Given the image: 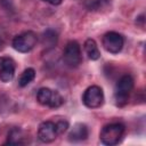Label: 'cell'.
Returning a JSON list of instances; mask_svg holds the SVG:
<instances>
[{"label": "cell", "mask_w": 146, "mask_h": 146, "mask_svg": "<svg viewBox=\"0 0 146 146\" xmlns=\"http://www.w3.org/2000/svg\"><path fill=\"white\" fill-rule=\"evenodd\" d=\"M63 59L68 67H76L81 64V49L76 41H70L66 44L63 54Z\"/></svg>", "instance_id": "cell-6"}, {"label": "cell", "mask_w": 146, "mask_h": 146, "mask_svg": "<svg viewBox=\"0 0 146 146\" xmlns=\"http://www.w3.org/2000/svg\"><path fill=\"white\" fill-rule=\"evenodd\" d=\"M0 5H1L5 9L13 8V1H11V0H0Z\"/></svg>", "instance_id": "cell-17"}, {"label": "cell", "mask_w": 146, "mask_h": 146, "mask_svg": "<svg viewBox=\"0 0 146 146\" xmlns=\"http://www.w3.org/2000/svg\"><path fill=\"white\" fill-rule=\"evenodd\" d=\"M88 128L86 124L83 123H76L73 125V128L71 129L70 133H68V140L70 141H81L87 139L88 137Z\"/></svg>", "instance_id": "cell-10"}, {"label": "cell", "mask_w": 146, "mask_h": 146, "mask_svg": "<svg viewBox=\"0 0 146 146\" xmlns=\"http://www.w3.org/2000/svg\"><path fill=\"white\" fill-rule=\"evenodd\" d=\"M83 46H84V51H86L87 56L91 60H97L100 57V51H99L98 46L94 39H87L84 41Z\"/></svg>", "instance_id": "cell-11"}, {"label": "cell", "mask_w": 146, "mask_h": 146, "mask_svg": "<svg viewBox=\"0 0 146 146\" xmlns=\"http://www.w3.org/2000/svg\"><path fill=\"white\" fill-rule=\"evenodd\" d=\"M56 123L52 121H44L39 125L38 129V138L42 143H51L57 137Z\"/></svg>", "instance_id": "cell-8"}, {"label": "cell", "mask_w": 146, "mask_h": 146, "mask_svg": "<svg viewBox=\"0 0 146 146\" xmlns=\"http://www.w3.org/2000/svg\"><path fill=\"white\" fill-rule=\"evenodd\" d=\"M22 131L19 129H13L9 133H8V139H7V144H21L22 143Z\"/></svg>", "instance_id": "cell-14"}, {"label": "cell", "mask_w": 146, "mask_h": 146, "mask_svg": "<svg viewBox=\"0 0 146 146\" xmlns=\"http://www.w3.org/2000/svg\"><path fill=\"white\" fill-rule=\"evenodd\" d=\"M82 102L89 108L100 107L104 103V92L102 88L98 86H91L87 88L82 96Z\"/></svg>", "instance_id": "cell-5"}, {"label": "cell", "mask_w": 146, "mask_h": 146, "mask_svg": "<svg viewBox=\"0 0 146 146\" xmlns=\"http://www.w3.org/2000/svg\"><path fill=\"white\" fill-rule=\"evenodd\" d=\"M15 74V62L9 57H0V81L9 82Z\"/></svg>", "instance_id": "cell-9"}, {"label": "cell", "mask_w": 146, "mask_h": 146, "mask_svg": "<svg viewBox=\"0 0 146 146\" xmlns=\"http://www.w3.org/2000/svg\"><path fill=\"white\" fill-rule=\"evenodd\" d=\"M57 42V33L52 30H47L42 35V43L47 47H54Z\"/></svg>", "instance_id": "cell-13"}, {"label": "cell", "mask_w": 146, "mask_h": 146, "mask_svg": "<svg viewBox=\"0 0 146 146\" xmlns=\"http://www.w3.org/2000/svg\"><path fill=\"white\" fill-rule=\"evenodd\" d=\"M133 88V79L129 74L122 75L115 86V92H114V99L115 104L117 106H124L128 103L129 94Z\"/></svg>", "instance_id": "cell-1"}, {"label": "cell", "mask_w": 146, "mask_h": 146, "mask_svg": "<svg viewBox=\"0 0 146 146\" xmlns=\"http://www.w3.org/2000/svg\"><path fill=\"white\" fill-rule=\"evenodd\" d=\"M43 1L49 2L50 5H54V6H58V5H60V3H62V1H63V0H43Z\"/></svg>", "instance_id": "cell-18"}, {"label": "cell", "mask_w": 146, "mask_h": 146, "mask_svg": "<svg viewBox=\"0 0 146 146\" xmlns=\"http://www.w3.org/2000/svg\"><path fill=\"white\" fill-rule=\"evenodd\" d=\"M123 133H124V125L122 123H111L102 129L99 138L104 145L113 146L116 145L122 139Z\"/></svg>", "instance_id": "cell-2"}, {"label": "cell", "mask_w": 146, "mask_h": 146, "mask_svg": "<svg viewBox=\"0 0 146 146\" xmlns=\"http://www.w3.org/2000/svg\"><path fill=\"white\" fill-rule=\"evenodd\" d=\"M36 100L41 105L51 108H57L64 103V98L62 97V95L58 91L51 90L49 88H40L36 94Z\"/></svg>", "instance_id": "cell-4"}, {"label": "cell", "mask_w": 146, "mask_h": 146, "mask_svg": "<svg viewBox=\"0 0 146 146\" xmlns=\"http://www.w3.org/2000/svg\"><path fill=\"white\" fill-rule=\"evenodd\" d=\"M35 78V71L32 67H29L26 70L23 71V73L21 74L19 79H18V84L19 87H26L30 82L33 81V79Z\"/></svg>", "instance_id": "cell-12"}, {"label": "cell", "mask_w": 146, "mask_h": 146, "mask_svg": "<svg viewBox=\"0 0 146 146\" xmlns=\"http://www.w3.org/2000/svg\"><path fill=\"white\" fill-rule=\"evenodd\" d=\"M36 41H38L36 34L32 31H26L16 35L13 39L11 46L18 52H27L34 48V46L36 44Z\"/></svg>", "instance_id": "cell-3"}, {"label": "cell", "mask_w": 146, "mask_h": 146, "mask_svg": "<svg viewBox=\"0 0 146 146\" xmlns=\"http://www.w3.org/2000/svg\"><path fill=\"white\" fill-rule=\"evenodd\" d=\"M103 47L105 48L106 51L111 54H117L122 50L123 48V36L119 34L117 32H107L103 36Z\"/></svg>", "instance_id": "cell-7"}, {"label": "cell", "mask_w": 146, "mask_h": 146, "mask_svg": "<svg viewBox=\"0 0 146 146\" xmlns=\"http://www.w3.org/2000/svg\"><path fill=\"white\" fill-rule=\"evenodd\" d=\"M67 128H68V122H67V121L62 120V121H58V122L56 123V129H57V133H58V135H60V133H63L64 131H66Z\"/></svg>", "instance_id": "cell-16"}, {"label": "cell", "mask_w": 146, "mask_h": 146, "mask_svg": "<svg viewBox=\"0 0 146 146\" xmlns=\"http://www.w3.org/2000/svg\"><path fill=\"white\" fill-rule=\"evenodd\" d=\"M110 0H90L87 3V8L89 10H99L102 8H104Z\"/></svg>", "instance_id": "cell-15"}]
</instances>
